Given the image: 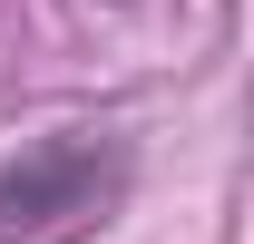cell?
I'll return each mask as SVG.
<instances>
[{
	"instance_id": "cell-1",
	"label": "cell",
	"mask_w": 254,
	"mask_h": 244,
	"mask_svg": "<svg viewBox=\"0 0 254 244\" xmlns=\"http://www.w3.org/2000/svg\"><path fill=\"white\" fill-rule=\"evenodd\" d=\"M108 195H118V156L88 137H49L0 176V244H49L68 225H88Z\"/></svg>"
}]
</instances>
